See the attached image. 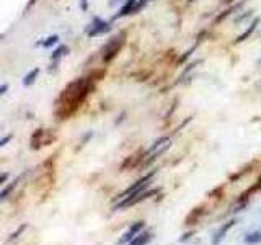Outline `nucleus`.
<instances>
[{
  "instance_id": "4be33fe9",
  "label": "nucleus",
  "mask_w": 261,
  "mask_h": 245,
  "mask_svg": "<svg viewBox=\"0 0 261 245\" xmlns=\"http://www.w3.org/2000/svg\"><path fill=\"white\" fill-rule=\"evenodd\" d=\"M189 2H194V0H189Z\"/></svg>"
},
{
  "instance_id": "f8f14e48",
  "label": "nucleus",
  "mask_w": 261,
  "mask_h": 245,
  "mask_svg": "<svg viewBox=\"0 0 261 245\" xmlns=\"http://www.w3.org/2000/svg\"><path fill=\"white\" fill-rule=\"evenodd\" d=\"M20 178H22V177L15 178V180H13L12 183H10V185H8V186H5V188H3V190H2V193H0V200H2V201H5V200H7V198H8V195H10V193H12V191L15 190V188H17V185H18V182H20Z\"/></svg>"
},
{
  "instance_id": "4468645a",
  "label": "nucleus",
  "mask_w": 261,
  "mask_h": 245,
  "mask_svg": "<svg viewBox=\"0 0 261 245\" xmlns=\"http://www.w3.org/2000/svg\"><path fill=\"white\" fill-rule=\"evenodd\" d=\"M260 190H261V177L258 178V182L255 183V185H253L252 188H250V190H247V191L243 193V195H242V200H247V198L252 196L255 191H260Z\"/></svg>"
},
{
  "instance_id": "dca6fc26",
  "label": "nucleus",
  "mask_w": 261,
  "mask_h": 245,
  "mask_svg": "<svg viewBox=\"0 0 261 245\" xmlns=\"http://www.w3.org/2000/svg\"><path fill=\"white\" fill-rule=\"evenodd\" d=\"M58 41H59V36H58V34H54V36H49L48 39L44 41V43H41V44H43V48H51V46L56 44Z\"/></svg>"
},
{
  "instance_id": "6e6552de",
  "label": "nucleus",
  "mask_w": 261,
  "mask_h": 245,
  "mask_svg": "<svg viewBox=\"0 0 261 245\" xmlns=\"http://www.w3.org/2000/svg\"><path fill=\"white\" fill-rule=\"evenodd\" d=\"M152 232H141L139 236H136L127 245H147L152 241Z\"/></svg>"
},
{
  "instance_id": "412c9836",
  "label": "nucleus",
  "mask_w": 261,
  "mask_h": 245,
  "mask_svg": "<svg viewBox=\"0 0 261 245\" xmlns=\"http://www.w3.org/2000/svg\"><path fill=\"white\" fill-rule=\"evenodd\" d=\"M116 2H117V0H111V2H110V3H111V5H115Z\"/></svg>"
},
{
  "instance_id": "6ab92c4d",
  "label": "nucleus",
  "mask_w": 261,
  "mask_h": 245,
  "mask_svg": "<svg viewBox=\"0 0 261 245\" xmlns=\"http://www.w3.org/2000/svg\"><path fill=\"white\" fill-rule=\"evenodd\" d=\"M12 137H13L12 134H10V136H5V137H3V139H2V141H0V146H5V144H7V142H8L10 139H12Z\"/></svg>"
},
{
  "instance_id": "aec40b11",
  "label": "nucleus",
  "mask_w": 261,
  "mask_h": 245,
  "mask_svg": "<svg viewBox=\"0 0 261 245\" xmlns=\"http://www.w3.org/2000/svg\"><path fill=\"white\" fill-rule=\"evenodd\" d=\"M82 8L87 10V0H82Z\"/></svg>"
},
{
  "instance_id": "f257e3e1",
  "label": "nucleus",
  "mask_w": 261,
  "mask_h": 245,
  "mask_svg": "<svg viewBox=\"0 0 261 245\" xmlns=\"http://www.w3.org/2000/svg\"><path fill=\"white\" fill-rule=\"evenodd\" d=\"M101 75H103V70H98V72H93V75L80 77L70 82L67 89L62 90V93L59 95L58 101H56V105H58L56 115H58L59 120H67L70 115H74L80 108V105L88 96L90 90H93V82L100 80Z\"/></svg>"
},
{
  "instance_id": "9d476101",
  "label": "nucleus",
  "mask_w": 261,
  "mask_h": 245,
  "mask_svg": "<svg viewBox=\"0 0 261 245\" xmlns=\"http://www.w3.org/2000/svg\"><path fill=\"white\" fill-rule=\"evenodd\" d=\"M243 242L247 245H258V244H261V231H253V232L247 234L245 239H243Z\"/></svg>"
},
{
  "instance_id": "f03ea898",
  "label": "nucleus",
  "mask_w": 261,
  "mask_h": 245,
  "mask_svg": "<svg viewBox=\"0 0 261 245\" xmlns=\"http://www.w3.org/2000/svg\"><path fill=\"white\" fill-rule=\"evenodd\" d=\"M153 175H155V170L150 172V173H147V175H144L142 178H139V180H137L136 183H132V185L127 188V190L122 191L121 195L117 196V204L115 206V209H122L131 200H134L136 196H139L141 193H144L145 188H149Z\"/></svg>"
},
{
  "instance_id": "20e7f679",
  "label": "nucleus",
  "mask_w": 261,
  "mask_h": 245,
  "mask_svg": "<svg viewBox=\"0 0 261 245\" xmlns=\"http://www.w3.org/2000/svg\"><path fill=\"white\" fill-rule=\"evenodd\" d=\"M144 227H145V222L144 221H139V222H136V224H132V226L127 229V231L124 232V236L121 237V241H119V245H126V244H129L132 239H134L136 236H139V234L144 231Z\"/></svg>"
},
{
  "instance_id": "f3484780",
  "label": "nucleus",
  "mask_w": 261,
  "mask_h": 245,
  "mask_svg": "<svg viewBox=\"0 0 261 245\" xmlns=\"http://www.w3.org/2000/svg\"><path fill=\"white\" fill-rule=\"evenodd\" d=\"M27 227H28L27 224H23V226H20V227H18V231L15 232V234H12V236L8 237V242H12V241H17V239L20 237V234H22V232H23V231H25V229H27Z\"/></svg>"
},
{
  "instance_id": "7ed1b4c3",
  "label": "nucleus",
  "mask_w": 261,
  "mask_h": 245,
  "mask_svg": "<svg viewBox=\"0 0 261 245\" xmlns=\"http://www.w3.org/2000/svg\"><path fill=\"white\" fill-rule=\"evenodd\" d=\"M124 39H126V33H119L117 36L111 38L108 41V44L103 48V62L105 64H110L111 61L119 54L122 44H124Z\"/></svg>"
},
{
  "instance_id": "423d86ee",
  "label": "nucleus",
  "mask_w": 261,
  "mask_h": 245,
  "mask_svg": "<svg viewBox=\"0 0 261 245\" xmlns=\"http://www.w3.org/2000/svg\"><path fill=\"white\" fill-rule=\"evenodd\" d=\"M90 27L91 28L88 30V36H96V34H101V33H105L110 30V25L106 22H103V20H100V18H95L93 23H91Z\"/></svg>"
},
{
  "instance_id": "9b49d317",
  "label": "nucleus",
  "mask_w": 261,
  "mask_h": 245,
  "mask_svg": "<svg viewBox=\"0 0 261 245\" xmlns=\"http://www.w3.org/2000/svg\"><path fill=\"white\" fill-rule=\"evenodd\" d=\"M258 23H260V20H255V22H253L252 25H250V28H248V30H245V31H243L242 34H240V36H238L237 39H235V43H243V41L247 39V38L250 36V34H252V33L255 31V30H257Z\"/></svg>"
},
{
  "instance_id": "0eeeda50",
  "label": "nucleus",
  "mask_w": 261,
  "mask_h": 245,
  "mask_svg": "<svg viewBox=\"0 0 261 245\" xmlns=\"http://www.w3.org/2000/svg\"><path fill=\"white\" fill-rule=\"evenodd\" d=\"M203 214H204V209H203V208H194L193 211L186 216L185 224H186V226H191V224H196V222L199 221V219L203 217Z\"/></svg>"
},
{
  "instance_id": "2eb2a0df",
  "label": "nucleus",
  "mask_w": 261,
  "mask_h": 245,
  "mask_svg": "<svg viewBox=\"0 0 261 245\" xmlns=\"http://www.w3.org/2000/svg\"><path fill=\"white\" fill-rule=\"evenodd\" d=\"M67 53H69V49L65 48V46H60V48H58L53 54H51V61H54V62H56V61H58L60 56H64V54H67Z\"/></svg>"
},
{
  "instance_id": "a211bd4d",
  "label": "nucleus",
  "mask_w": 261,
  "mask_h": 245,
  "mask_svg": "<svg viewBox=\"0 0 261 245\" xmlns=\"http://www.w3.org/2000/svg\"><path fill=\"white\" fill-rule=\"evenodd\" d=\"M193 51H194V48H193V49H189V51H188V53H186L185 56H181V58H180V62H185V61H186V59L189 58V56H191V54H193Z\"/></svg>"
},
{
  "instance_id": "5701e85b",
  "label": "nucleus",
  "mask_w": 261,
  "mask_h": 245,
  "mask_svg": "<svg viewBox=\"0 0 261 245\" xmlns=\"http://www.w3.org/2000/svg\"><path fill=\"white\" fill-rule=\"evenodd\" d=\"M260 62H261V59H260Z\"/></svg>"
},
{
  "instance_id": "39448f33",
  "label": "nucleus",
  "mask_w": 261,
  "mask_h": 245,
  "mask_svg": "<svg viewBox=\"0 0 261 245\" xmlns=\"http://www.w3.org/2000/svg\"><path fill=\"white\" fill-rule=\"evenodd\" d=\"M235 224H237V219H230V221H227V222H224L222 224V227L219 229V231L216 232V236H214V239H212V245H219L222 241H224V237H225V234H227L230 229H232Z\"/></svg>"
},
{
  "instance_id": "ddd939ff",
  "label": "nucleus",
  "mask_w": 261,
  "mask_h": 245,
  "mask_svg": "<svg viewBox=\"0 0 261 245\" xmlns=\"http://www.w3.org/2000/svg\"><path fill=\"white\" fill-rule=\"evenodd\" d=\"M38 75H39V69H38V67H36V69H33L28 75H25L23 85H31V84H34V80H36Z\"/></svg>"
},
{
  "instance_id": "1a4fd4ad",
  "label": "nucleus",
  "mask_w": 261,
  "mask_h": 245,
  "mask_svg": "<svg viewBox=\"0 0 261 245\" xmlns=\"http://www.w3.org/2000/svg\"><path fill=\"white\" fill-rule=\"evenodd\" d=\"M136 3H137V0H126L124 5H122V8L119 10V13L115 15V18H121V17H126V15H129L132 12V8H134Z\"/></svg>"
}]
</instances>
